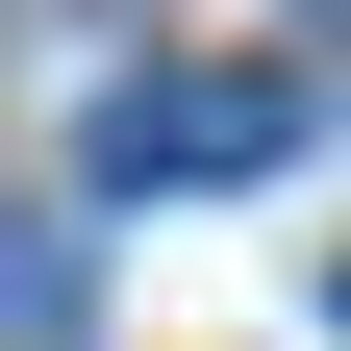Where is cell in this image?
Wrapping results in <instances>:
<instances>
[{"label":"cell","mask_w":351,"mask_h":351,"mask_svg":"<svg viewBox=\"0 0 351 351\" xmlns=\"http://www.w3.org/2000/svg\"><path fill=\"white\" fill-rule=\"evenodd\" d=\"M301 151V75H125L101 101V201H151V176H276Z\"/></svg>","instance_id":"6da1fadb"}]
</instances>
